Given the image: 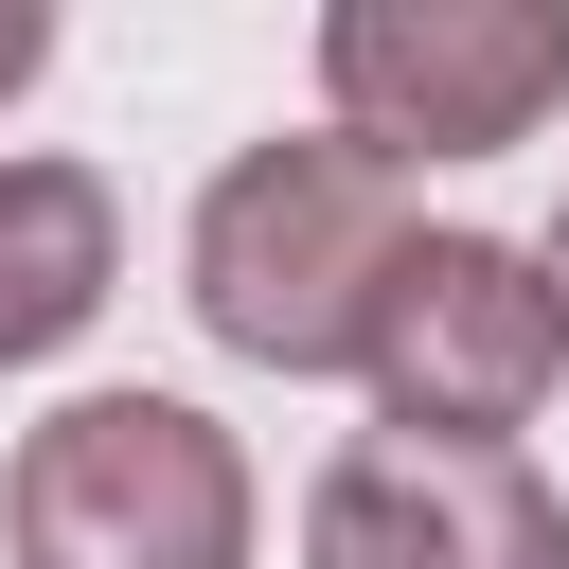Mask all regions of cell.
Returning a JSON list of instances; mask_svg holds the SVG:
<instances>
[{
  "mask_svg": "<svg viewBox=\"0 0 569 569\" xmlns=\"http://www.w3.org/2000/svg\"><path fill=\"white\" fill-rule=\"evenodd\" d=\"M391 267H409V178H391L373 142H338V124L249 142V160L196 196V320H213L249 373H356Z\"/></svg>",
  "mask_w": 569,
  "mask_h": 569,
  "instance_id": "cell-1",
  "label": "cell"
},
{
  "mask_svg": "<svg viewBox=\"0 0 569 569\" xmlns=\"http://www.w3.org/2000/svg\"><path fill=\"white\" fill-rule=\"evenodd\" d=\"M249 445L196 391H71L0 462V551L18 569H249Z\"/></svg>",
  "mask_w": 569,
  "mask_h": 569,
  "instance_id": "cell-2",
  "label": "cell"
},
{
  "mask_svg": "<svg viewBox=\"0 0 569 569\" xmlns=\"http://www.w3.org/2000/svg\"><path fill=\"white\" fill-rule=\"evenodd\" d=\"M320 107L391 178L409 160H498L569 107V0H338L320 18Z\"/></svg>",
  "mask_w": 569,
  "mask_h": 569,
  "instance_id": "cell-3",
  "label": "cell"
},
{
  "mask_svg": "<svg viewBox=\"0 0 569 569\" xmlns=\"http://www.w3.org/2000/svg\"><path fill=\"white\" fill-rule=\"evenodd\" d=\"M356 373H373V427H409V445H516V427L551 409V373H569L533 249H498V231H409V267L373 284Z\"/></svg>",
  "mask_w": 569,
  "mask_h": 569,
  "instance_id": "cell-4",
  "label": "cell"
},
{
  "mask_svg": "<svg viewBox=\"0 0 569 569\" xmlns=\"http://www.w3.org/2000/svg\"><path fill=\"white\" fill-rule=\"evenodd\" d=\"M302 569H569V498L516 445H409L356 427L302 480Z\"/></svg>",
  "mask_w": 569,
  "mask_h": 569,
  "instance_id": "cell-5",
  "label": "cell"
},
{
  "mask_svg": "<svg viewBox=\"0 0 569 569\" xmlns=\"http://www.w3.org/2000/svg\"><path fill=\"white\" fill-rule=\"evenodd\" d=\"M124 284V196L89 160H0V373L71 356Z\"/></svg>",
  "mask_w": 569,
  "mask_h": 569,
  "instance_id": "cell-6",
  "label": "cell"
},
{
  "mask_svg": "<svg viewBox=\"0 0 569 569\" xmlns=\"http://www.w3.org/2000/svg\"><path fill=\"white\" fill-rule=\"evenodd\" d=\"M36 71H53V18H36V0H0V107H18Z\"/></svg>",
  "mask_w": 569,
  "mask_h": 569,
  "instance_id": "cell-7",
  "label": "cell"
},
{
  "mask_svg": "<svg viewBox=\"0 0 569 569\" xmlns=\"http://www.w3.org/2000/svg\"><path fill=\"white\" fill-rule=\"evenodd\" d=\"M533 284H551V338H569V213H551V249H533Z\"/></svg>",
  "mask_w": 569,
  "mask_h": 569,
  "instance_id": "cell-8",
  "label": "cell"
}]
</instances>
